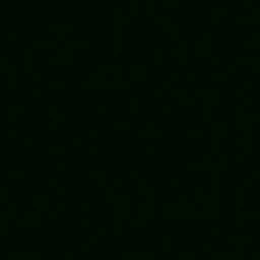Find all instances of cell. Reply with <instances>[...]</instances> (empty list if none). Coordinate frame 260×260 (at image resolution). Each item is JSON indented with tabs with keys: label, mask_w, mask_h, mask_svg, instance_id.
<instances>
[]
</instances>
